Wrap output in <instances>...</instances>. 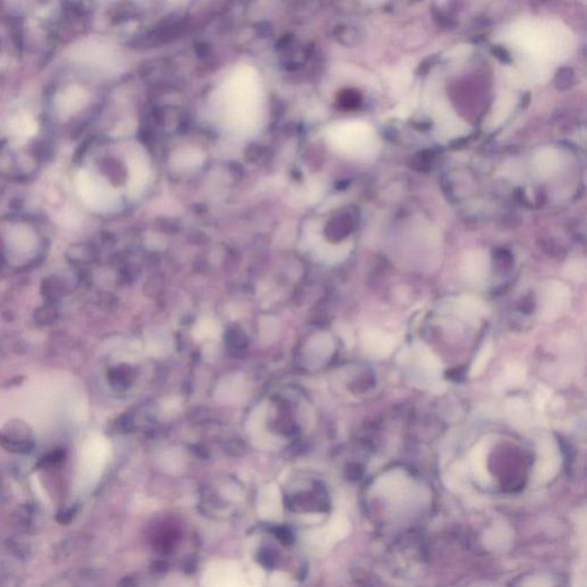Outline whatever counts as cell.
<instances>
[{
	"mask_svg": "<svg viewBox=\"0 0 587 587\" xmlns=\"http://www.w3.org/2000/svg\"><path fill=\"white\" fill-rule=\"evenodd\" d=\"M375 490L382 496L399 498L408 490V476L403 471H389L377 479Z\"/></svg>",
	"mask_w": 587,
	"mask_h": 587,
	"instance_id": "6",
	"label": "cell"
},
{
	"mask_svg": "<svg viewBox=\"0 0 587 587\" xmlns=\"http://www.w3.org/2000/svg\"><path fill=\"white\" fill-rule=\"evenodd\" d=\"M84 101V93L78 88H71L64 93L60 100V110L64 114H71L78 110Z\"/></svg>",
	"mask_w": 587,
	"mask_h": 587,
	"instance_id": "15",
	"label": "cell"
},
{
	"mask_svg": "<svg viewBox=\"0 0 587 587\" xmlns=\"http://www.w3.org/2000/svg\"><path fill=\"white\" fill-rule=\"evenodd\" d=\"M248 387L241 375H229L221 381L216 389L215 397L224 404H238L247 398Z\"/></svg>",
	"mask_w": 587,
	"mask_h": 587,
	"instance_id": "4",
	"label": "cell"
},
{
	"mask_svg": "<svg viewBox=\"0 0 587 587\" xmlns=\"http://www.w3.org/2000/svg\"><path fill=\"white\" fill-rule=\"evenodd\" d=\"M78 192L82 199L91 207H101L108 201V190L102 187L88 176V173H81L77 180Z\"/></svg>",
	"mask_w": 587,
	"mask_h": 587,
	"instance_id": "8",
	"label": "cell"
},
{
	"mask_svg": "<svg viewBox=\"0 0 587 587\" xmlns=\"http://www.w3.org/2000/svg\"><path fill=\"white\" fill-rule=\"evenodd\" d=\"M180 408L179 401H177V399H173V398H169V399H166V401H163L162 404V410L166 412V413H173V412L178 411V408Z\"/></svg>",
	"mask_w": 587,
	"mask_h": 587,
	"instance_id": "25",
	"label": "cell"
},
{
	"mask_svg": "<svg viewBox=\"0 0 587 587\" xmlns=\"http://www.w3.org/2000/svg\"><path fill=\"white\" fill-rule=\"evenodd\" d=\"M37 131V123L32 117L27 114L20 115L11 122V132L18 139H25L32 137Z\"/></svg>",
	"mask_w": 587,
	"mask_h": 587,
	"instance_id": "14",
	"label": "cell"
},
{
	"mask_svg": "<svg viewBox=\"0 0 587 587\" xmlns=\"http://www.w3.org/2000/svg\"><path fill=\"white\" fill-rule=\"evenodd\" d=\"M226 105L229 113L245 121V117H253L258 97V83L253 71L242 69L233 75L225 92Z\"/></svg>",
	"mask_w": 587,
	"mask_h": 587,
	"instance_id": "1",
	"label": "cell"
},
{
	"mask_svg": "<svg viewBox=\"0 0 587 587\" xmlns=\"http://www.w3.org/2000/svg\"><path fill=\"white\" fill-rule=\"evenodd\" d=\"M491 355H492V345L486 343L478 352L473 365H471V377H478L482 374L483 371L486 369V365H488V362H489L490 358H491Z\"/></svg>",
	"mask_w": 587,
	"mask_h": 587,
	"instance_id": "17",
	"label": "cell"
},
{
	"mask_svg": "<svg viewBox=\"0 0 587 587\" xmlns=\"http://www.w3.org/2000/svg\"><path fill=\"white\" fill-rule=\"evenodd\" d=\"M506 531L503 530V527H495L493 531H490L488 534V539L486 542H493V547L498 549L500 545H505V542H508L506 538Z\"/></svg>",
	"mask_w": 587,
	"mask_h": 587,
	"instance_id": "23",
	"label": "cell"
},
{
	"mask_svg": "<svg viewBox=\"0 0 587 587\" xmlns=\"http://www.w3.org/2000/svg\"><path fill=\"white\" fill-rule=\"evenodd\" d=\"M506 411L508 416L517 425H523L529 420V410L521 398H512L507 401Z\"/></svg>",
	"mask_w": 587,
	"mask_h": 587,
	"instance_id": "16",
	"label": "cell"
},
{
	"mask_svg": "<svg viewBox=\"0 0 587 587\" xmlns=\"http://www.w3.org/2000/svg\"><path fill=\"white\" fill-rule=\"evenodd\" d=\"M55 318H57V312L49 306H42V309H39L36 312V321L42 326L52 324Z\"/></svg>",
	"mask_w": 587,
	"mask_h": 587,
	"instance_id": "22",
	"label": "cell"
},
{
	"mask_svg": "<svg viewBox=\"0 0 587 587\" xmlns=\"http://www.w3.org/2000/svg\"><path fill=\"white\" fill-rule=\"evenodd\" d=\"M121 587H134V584L131 583V582H129V580H125V582H123V583H122V586Z\"/></svg>",
	"mask_w": 587,
	"mask_h": 587,
	"instance_id": "26",
	"label": "cell"
},
{
	"mask_svg": "<svg viewBox=\"0 0 587 587\" xmlns=\"http://www.w3.org/2000/svg\"><path fill=\"white\" fill-rule=\"evenodd\" d=\"M525 380V371L523 367L517 364H513L507 367L503 373V387H516Z\"/></svg>",
	"mask_w": 587,
	"mask_h": 587,
	"instance_id": "18",
	"label": "cell"
},
{
	"mask_svg": "<svg viewBox=\"0 0 587 587\" xmlns=\"http://www.w3.org/2000/svg\"><path fill=\"white\" fill-rule=\"evenodd\" d=\"M333 349H334L333 340L328 334L316 335L314 338H311L308 345L310 358H312L313 362L327 358L328 355L333 352Z\"/></svg>",
	"mask_w": 587,
	"mask_h": 587,
	"instance_id": "12",
	"label": "cell"
},
{
	"mask_svg": "<svg viewBox=\"0 0 587 587\" xmlns=\"http://www.w3.org/2000/svg\"><path fill=\"white\" fill-rule=\"evenodd\" d=\"M266 413H268V408L264 404H260L256 410L250 415L248 423H247V430L249 432L250 435L260 432V430L265 429V421H266Z\"/></svg>",
	"mask_w": 587,
	"mask_h": 587,
	"instance_id": "19",
	"label": "cell"
},
{
	"mask_svg": "<svg viewBox=\"0 0 587 587\" xmlns=\"http://www.w3.org/2000/svg\"><path fill=\"white\" fill-rule=\"evenodd\" d=\"M570 290L562 282H552L546 285L540 299V316L546 321L559 318L570 305Z\"/></svg>",
	"mask_w": 587,
	"mask_h": 587,
	"instance_id": "2",
	"label": "cell"
},
{
	"mask_svg": "<svg viewBox=\"0 0 587 587\" xmlns=\"http://www.w3.org/2000/svg\"><path fill=\"white\" fill-rule=\"evenodd\" d=\"M250 436H251L253 443L257 447H260V449H273V447H278L279 444H280V440H279L278 437L268 434L265 429L260 430V432H257V433L253 434Z\"/></svg>",
	"mask_w": 587,
	"mask_h": 587,
	"instance_id": "20",
	"label": "cell"
},
{
	"mask_svg": "<svg viewBox=\"0 0 587 587\" xmlns=\"http://www.w3.org/2000/svg\"><path fill=\"white\" fill-rule=\"evenodd\" d=\"M455 308L460 316L467 319L476 320L478 316H486V305L482 299L471 295H462L457 299Z\"/></svg>",
	"mask_w": 587,
	"mask_h": 587,
	"instance_id": "11",
	"label": "cell"
},
{
	"mask_svg": "<svg viewBox=\"0 0 587 587\" xmlns=\"http://www.w3.org/2000/svg\"><path fill=\"white\" fill-rule=\"evenodd\" d=\"M77 510L76 508H71V510H64V512H61V513L58 514L57 520L59 523L61 524H69L71 522V520L74 519L75 514H76Z\"/></svg>",
	"mask_w": 587,
	"mask_h": 587,
	"instance_id": "24",
	"label": "cell"
},
{
	"mask_svg": "<svg viewBox=\"0 0 587 587\" xmlns=\"http://www.w3.org/2000/svg\"><path fill=\"white\" fill-rule=\"evenodd\" d=\"M362 347L369 355L384 358L394 350V338L379 331H369L362 336Z\"/></svg>",
	"mask_w": 587,
	"mask_h": 587,
	"instance_id": "9",
	"label": "cell"
},
{
	"mask_svg": "<svg viewBox=\"0 0 587 587\" xmlns=\"http://www.w3.org/2000/svg\"><path fill=\"white\" fill-rule=\"evenodd\" d=\"M566 277L575 282H582L586 278V265L580 260H573L568 263L564 270Z\"/></svg>",
	"mask_w": 587,
	"mask_h": 587,
	"instance_id": "21",
	"label": "cell"
},
{
	"mask_svg": "<svg viewBox=\"0 0 587 587\" xmlns=\"http://www.w3.org/2000/svg\"><path fill=\"white\" fill-rule=\"evenodd\" d=\"M489 258L481 251L468 253L461 264V275L471 284L484 282L489 275Z\"/></svg>",
	"mask_w": 587,
	"mask_h": 587,
	"instance_id": "5",
	"label": "cell"
},
{
	"mask_svg": "<svg viewBox=\"0 0 587 587\" xmlns=\"http://www.w3.org/2000/svg\"><path fill=\"white\" fill-rule=\"evenodd\" d=\"M30 428L23 421L14 420L0 433V444L12 453L27 454L32 452L34 443L30 440Z\"/></svg>",
	"mask_w": 587,
	"mask_h": 587,
	"instance_id": "3",
	"label": "cell"
},
{
	"mask_svg": "<svg viewBox=\"0 0 587 587\" xmlns=\"http://www.w3.org/2000/svg\"><path fill=\"white\" fill-rule=\"evenodd\" d=\"M221 331H222L221 326L215 319H212L210 316H203L195 325L193 335L197 341H210L219 338Z\"/></svg>",
	"mask_w": 587,
	"mask_h": 587,
	"instance_id": "13",
	"label": "cell"
},
{
	"mask_svg": "<svg viewBox=\"0 0 587 587\" xmlns=\"http://www.w3.org/2000/svg\"><path fill=\"white\" fill-rule=\"evenodd\" d=\"M486 453H488V443L486 438H483L481 442H478L475 445L469 455L471 471L474 473L478 481L484 483L488 482L490 478L486 471Z\"/></svg>",
	"mask_w": 587,
	"mask_h": 587,
	"instance_id": "10",
	"label": "cell"
},
{
	"mask_svg": "<svg viewBox=\"0 0 587 587\" xmlns=\"http://www.w3.org/2000/svg\"><path fill=\"white\" fill-rule=\"evenodd\" d=\"M560 467L559 452L555 444L546 440L540 445V459L537 466V477L539 481L546 482L554 477Z\"/></svg>",
	"mask_w": 587,
	"mask_h": 587,
	"instance_id": "7",
	"label": "cell"
}]
</instances>
